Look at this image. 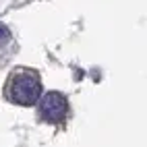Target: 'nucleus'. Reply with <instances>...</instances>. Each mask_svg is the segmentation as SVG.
Instances as JSON below:
<instances>
[{
  "label": "nucleus",
  "instance_id": "1",
  "mask_svg": "<svg viewBox=\"0 0 147 147\" xmlns=\"http://www.w3.org/2000/svg\"><path fill=\"white\" fill-rule=\"evenodd\" d=\"M42 95V81L35 73L29 71H21L11 77V83H8V97L15 104L21 106H31L40 100Z\"/></svg>",
  "mask_w": 147,
  "mask_h": 147
},
{
  "label": "nucleus",
  "instance_id": "2",
  "mask_svg": "<svg viewBox=\"0 0 147 147\" xmlns=\"http://www.w3.org/2000/svg\"><path fill=\"white\" fill-rule=\"evenodd\" d=\"M66 110H68L66 100H64L60 93L50 91V93H46V95L42 97L40 114H42V118H44L46 122H60V120H64Z\"/></svg>",
  "mask_w": 147,
  "mask_h": 147
},
{
  "label": "nucleus",
  "instance_id": "3",
  "mask_svg": "<svg viewBox=\"0 0 147 147\" xmlns=\"http://www.w3.org/2000/svg\"><path fill=\"white\" fill-rule=\"evenodd\" d=\"M4 40H8V29L4 25H0V42H4Z\"/></svg>",
  "mask_w": 147,
  "mask_h": 147
}]
</instances>
